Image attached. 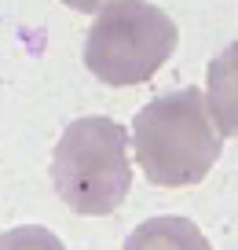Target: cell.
<instances>
[{"mask_svg":"<svg viewBox=\"0 0 238 250\" xmlns=\"http://www.w3.org/2000/svg\"><path fill=\"white\" fill-rule=\"evenodd\" d=\"M132 151L158 188H191L209 177L223 151V133L194 85L154 96L132 122Z\"/></svg>","mask_w":238,"mask_h":250,"instance_id":"cell-1","label":"cell"},{"mask_svg":"<svg viewBox=\"0 0 238 250\" xmlns=\"http://www.w3.org/2000/svg\"><path fill=\"white\" fill-rule=\"evenodd\" d=\"M52 184L62 203L85 217L114 213L132 188L128 133L103 114L70 122L52 151Z\"/></svg>","mask_w":238,"mask_h":250,"instance_id":"cell-2","label":"cell"},{"mask_svg":"<svg viewBox=\"0 0 238 250\" xmlns=\"http://www.w3.org/2000/svg\"><path fill=\"white\" fill-rule=\"evenodd\" d=\"M180 30L150 0H121L99 11L85 37V66L114 88L150 81L176 52Z\"/></svg>","mask_w":238,"mask_h":250,"instance_id":"cell-3","label":"cell"},{"mask_svg":"<svg viewBox=\"0 0 238 250\" xmlns=\"http://www.w3.org/2000/svg\"><path fill=\"white\" fill-rule=\"evenodd\" d=\"M205 78V103L216 129L223 136H238V41H231L220 55L209 59Z\"/></svg>","mask_w":238,"mask_h":250,"instance_id":"cell-4","label":"cell"},{"mask_svg":"<svg viewBox=\"0 0 238 250\" xmlns=\"http://www.w3.org/2000/svg\"><path fill=\"white\" fill-rule=\"evenodd\" d=\"M125 250H213V247L191 217L162 213V217H150L132 228V235L125 239Z\"/></svg>","mask_w":238,"mask_h":250,"instance_id":"cell-5","label":"cell"},{"mask_svg":"<svg viewBox=\"0 0 238 250\" xmlns=\"http://www.w3.org/2000/svg\"><path fill=\"white\" fill-rule=\"evenodd\" d=\"M0 250H66V247L55 232H48L40 225H18L0 232Z\"/></svg>","mask_w":238,"mask_h":250,"instance_id":"cell-6","label":"cell"},{"mask_svg":"<svg viewBox=\"0 0 238 250\" xmlns=\"http://www.w3.org/2000/svg\"><path fill=\"white\" fill-rule=\"evenodd\" d=\"M62 4L73 11H107L110 4H121V0H62Z\"/></svg>","mask_w":238,"mask_h":250,"instance_id":"cell-7","label":"cell"}]
</instances>
